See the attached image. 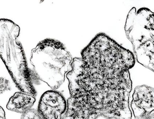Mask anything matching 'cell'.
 Segmentation results:
<instances>
[{
	"label": "cell",
	"instance_id": "cell-6",
	"mask_svg": "<svg viewBox=\"0 0 154 119\" xmlns=\"http://www.w3.org/2000/svg\"><path fill=\"white\" fill-rule=\"evenodd\" d=\"M154 89L146 85L138 86L134 90L131 107L135 119H146L154 110Z\"/></svg>",
	"mask_w": 154,
	"mask_h": 119
},
{
	"label": "cell",
	"instance_id": "cell-4",
	"mask_svg": "<svg viewBox=\"0 0 154 119\" xmlns=\"http://www.w3.org/2000/svg\"><path fill=\"white\" fill-rule=\"evenodd\" d=\"M154 13L147 8L137 11L133 7L128 14L125 25L127 38L133 47L138 63L154 71Z\"/></svg>",
	"mask_w": 154,
	"mask_h": 119
},
{
	"label": "cell",
	"instance_id": "cell-3",
	"mask_svg": "<svg viewBox=\"0 0 154 119\" xmlns=\"http://www.w3.org/2000/svg\"><path fill=\"white\" fill-rule=\"evenodd\" d=\"M18 25L11 20L0 19V57L17 87L21 92L36 95L25 53L17 40Z\"/></svg>",
	"mask_w": 154,
	"mask_h": 119
},
{
	"label": "cell",
	"instance_id": "cell-11",
	"mask_svg": "<svg viewBox=\"0 0 154 119\" xmlns=\"http://www.w3.org/2000/svg\"><path fill=\"white\" fill-rule=\"evenodd\" d=\"M146 119H154V111L149 114L146 117Z\"/></svg>",
	"mask_w": 154,
	"mask_h": 119
},
{
	"label": "cell",
	"instance_id": "cell-10",
	"mask_svg": "<svg viewBox=\"0 0 154 119\" xmlns=\"http://www.w3.org/2000/svg\"><path fill=\"white\" fill-rule=\"evenodd\" d=\"M0 119H6L5 113L3 108L0 106Z\"/></svg>",
	"mask_w": 154,
	"mask_h": 119
},
{
	"label": "cell",
	"instance_id": "cell-7",
	"mask_svg": "<svg viewBox=\"0 0 154 119\" xmlns=\"http://www.w3.org/2000/svg\"><path fill=\"white\" fill-rule=\"evenodd\" d=\"M35 102L34 96L22 92H17L10 99L7 108L10 111L19 113H25Z\"/></svg>",
	"mask_w": 154,
	"mask_h": 119
},
{
	"label": "cell",
	"instance_id": "cell-2",
	"mask_svg": "<svg viewBox=\"0 0 154 119\" xmlns=\"http://www.w3.org/2000/svg\"><path fill=\"white\" fill-rule=\"evenodd\" d=\"M72 59L63 43L53 39L44 40L31 51L29 72L32 81L40 80L56 90L72 69Z\"/></svg>",
	"mask_w": 154,
	"mask_h": 119
},
{
	"label": "cell",
	"instance_id": "cell-1",
	"mask_svg": "<svg viewBox=\"0 0 154 119\" xmlns=\"http://www.w3.org/2000/svg\"><path fill=\"white\" fill-rule=\"evenodd\" d=\"M72 60L66 76L70 96L63 119H131L129 69L135 57L104 33H98Z\"/></svg>",
	"mask_w": 154,
	"mask_h": 119
},
{
	"label": "cell",
	"instance_id": "cell-5",
	"mask_svg": "<svg viewBox=\"0 0 154 119\" xmlns=\"http://www.w3.org/2000/svg\"><path fill=\"white\" fill-rule=\"evenodd\" d=\"M67 109V101L63 94L53 90L42 95L37 111L42 119H63Z\"/></svg>",
	"mask_w": 154,
	"mask_h": 119
},
{
	"label": "cell",
	"instance_id": "cell-8",
	"mask_svg": "<svg viewBox=\"0 0 154 119\" xmlns=\"http://www.w3.org/2000/svg\"><path fill=\"white\" fill-rule=\"evenodd\" d=\"M21 119H42L35 109H31L23 114Z\"/></svg>",
	"mask_w": 154,
	"mask_h": 119
},
{
	"label": "cell",
	"instance_id": "cell-9",
	"mask_svg": "<svg viewBox=\"0 0 154 119\" xmlns=\"http://www.w3.org/2000/svg\"><path fill=\"white\" fill-rule=\"evenodd\" d=\"M11 89L9 81L4 78H0V95Z\"/></svg>",
	"mask_w": 154,
	"mask_h": 119
}]
</instances>
